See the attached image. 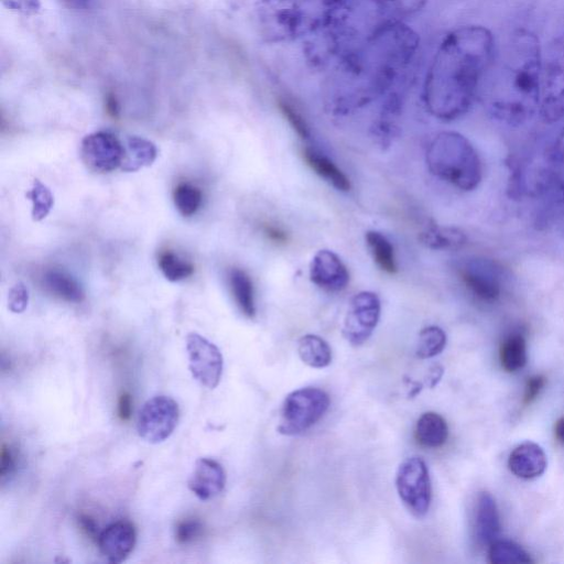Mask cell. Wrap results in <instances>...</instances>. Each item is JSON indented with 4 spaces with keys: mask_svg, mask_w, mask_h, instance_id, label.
I'll return each instance as SVG.
<instances>
[{
    "mask_svg": "<svg viewBox=\"0 0 564 564\" xmlns=\"http://www.w3.org/2000/svg\"><path fill=\"white\" fill-rule=\"evenodd\" d=\"M302 156L305 163L321 177L326 180L336 189L347 192L350 182L344 172L328 158L312 148H303Z\"/></svg>",
    "mask_w": 564,
    "mask_h": 564,
    "instance_id": "cell-21",
    "label": "cell"
},
{
    "mask_svg": "<svg viewBox=\"0 0 564 564\" xmlns=\"http://www.w3.org/2000/svg\"><path fill=\"white\" fill-rule=\"evenodd\" d=\"M499 359L507 372L521 370L528 360L525 338L519 334H510L500 345Z\"/></svg>",
    "mask_w": 564,
    "mask_h": 564,
    "instance_id": "cell-25",
    "label": "cell"
},
{
    "mask_svg": "<svg viewBox=\"0 0 564 564\" xmlns=\"http://www.w3.org/2000/svg\"><path fill=\"white\" fill-rule=\"evenodd\" d=\"M329 402L328 394L314 387L289 393L282 404L279 433L293 436L307 431L323 417Z\"/></svg>",
    "mask_w": 564,
    "mask_h": 564,
    "instance_id": "cell-7",
    "label": "cell"
},
{
    "mask_svg": "<svg viewBox=\"0 0 564 564\" xmlns=\"http://www.w3.org/2000/svg\"><path fill=\"white\" fill-rule=\"evenodd\" d=\"M17 466V456L10 446L2 444L0 449V476L4 478L14 471Z\"/></svg>",
    "mask_w": 564,
    "mask_h": 564,
    "instance_id": "cell-40",
    "label": "cell"
},
{
    "mask_svg": "<svg viewBox=\"0 0 564 564\" xmlns=\"http://www.w3.org/2000/svg\"><path fill=\"white\" fill-rule=\"evenodd\" d=\"M129 154L124 170H138L142 165H149L155 159L156 150L154 145L143 139L133 137L128 142Z\"/></svg>",
    "mask_w": 564,
    "mask_h": 564,
    "instance_id": "cell-33",
    "label": "cell"
},
{
    "mask_svg": "<svg viewBox=\"0 0 564 564\" xmlns=\"http://www.w3.org/2000/svg\"><path fill=\"white\" fill-rule=\"evenodd\" d=\"M489 562L492 564L533 563L530 554L510 540L496 539L489 544Z\"/></svg>",
    "mask_w": 564,
    "mask_h": 564,
    "instance_id": "cell-27",
    "label": "cell"
},
{
    "mask_svg": "<svg viewBox=\"0 0 564 564\" xmlns=\"http://www.w3.org/2000/svg\"><path fill=\"white\" fill-rule=\"evenodd\" d=\"M77 522L80 528V530L91 540L97 541L99 538V530L98 524L95 522V520L86 513H80L77 517Z\"/></svg>",
    "mask_w": 564,
    "mask_h": 564,
    "instance_id": "cell-41",
    "label": "cell"
},
{
    "mask_svg": "<svg viewBox=\"0 0 564 564\" xmlns=\"http://www.w3.org/2000/svg\"><path fill=\"white\" fill-rule=\"evenodd\" d=\"M310 279L327 292L343 291L349 282V272L333 251L323 249L315 253L310 263Z\"/></svg>",
    "mask_w": 564,
    "mask_h": 564,
    "instance_id": "cell-14",
    "label": "cell"
},
{
    "mask_svg": "<svg viewBox=\"0 0 564 564\" xmlns=\"http://www.w3.org/2000/svg\"><path fill=\"white\" fill-rule=\"evenodd\" d=\"M539 115L546 124L564 118V31L553 37L543 55Z\"/></svg>",
    "mask_w": 564,
    "mask_h": 564,
    "instance_id": "cell-6",
    "label": "cell"
},
{
    "mask_svg": "<svg viewBox=\"0 0 564 564\" xmlns=\"http://www.w3.org/2000/svg\"><path fill=\"white\" fill-rule=\"evenodd\" d=\"M278 105L282 115L289 121L296 134L301 139H307L310 135L308 126L297 108L288 99H279Z\"/></svg>",
    "mask_w": 564,
    "mask_h": 564,
    "instance_id": "cell-34",
    "label": "cell"
},
{
    "mask_svg": "<svg viewBox=\"0 0 564 564\" xmlns=\"http://www.w3.org/2000/svg\"><path fill=\"white\" fill-rule=\"evenodd\" d=\"M429 171L457 189H475L482 178L480 158L463 134L442 131L429 143L425 154Z\"/></svg>",
    "mask_w": 564,
    "mask_h": 564,
    "instance_id": "cell-5",
    "label": "cell"
},
{
    "mask_svg": "<svg viewBox=\"0 0 564 564\" xmlns=\"http://www.w3.org/2000/svg\"><path fill=\"white\" fill-rule=\"evenodd\" d=\"M495 53V37L484 25H463L446 34L424 80L429 112L445 121L466 113L479 95Z\"/></svg>",
    "mask_w": 564,
    "mask_h": 564,
    "instance_id": "cell-2",
    "label": "cell"
},
{
    "mask_svg": "<svg viewBox=\"0 0 564 564\" xmlns=\"http://www.w3.org/2000/svg\"><path fill=\"white\" fill-rule=\"evenodd\" d=\"M1 2L6 8L24 15H34L41 8L39 0H1Z\"/></svg>",
    "mask_w": 564,
    "mask_h": 564,
    "instance_id": "cell-37",
    "label": "cell"
},
{
    "mask_svg": "<svg viewBox=\"0 0 564 564\" xmlns=\"http://www.w3.org/2000/svg\"><path fill=\"white\" fill-rule=\"evenodd\" d=\"M204 525L195 518H186L177 522L174 536L178 544H188L203 535Z\"/></svg>",
    "mask_w": 564,
    "mask_h": 564,
    "instance_id": "cell-35",
    "label": "cell"
},
{
    "mask_svg": "<svg viewBox=\"0 0 564 564\" xmlns=\"http://www.w3.org/2000/svg\"><path fill=\"white\" fill-rule=\"evenodd\" d=\"M180 419L175 400L167 395H155L148 400L139 414L137 430L141 438L158 444L171 436Z\"/></svg>",
    "mask_w": 564,
    "mask_h": 564,
    "instance_id": "cell-10",
    "label": "cell"
},
{
    "mask_svg": "<svg viewBox=\"0 0 564 564\" xmlns=\"http://www.w3.org/2000/svg\"><path fill=\"white\" fill-rule=\"evenodd\" d=\"M28 305V291L22 284L15 285L9 294V308L12 312L20 313Z\"/></svg>",
    "mask_w": 564,
    "mask_h": 564,
    "instance_id": "cell-39",
    "label": "cell"
},
{
    "mask_svg": "<svg viewBox=\"0 0 564 564\" xmlns=\"http://www.w3.org/2000/svg\"><path fill=\"white\" fill-rule=\"evenodd\" d=\"M365 238L377 265L387 273H395L398 267L391 242L381 232L376 230L367 231Z\"/></svg>",
    "mask_w": 564,
    "mask_h": 564,
    "instance_id": "cell-26",
    "label": "cell"
},
{
    "mask_svg": "<svg viewBox=\"0 0 564 564\" xmlns=\"http://www.w3.org/2000/svg\"><path fill=\"white\" fill-rule=\"evenodd\" d=\"M64 2L72 9L84 10L89 7L91 0H64Z\"/></svg>",
    "mask_w": 564,
    "mask_h": 564,
    "instance_id": "cell-46",
    "label": "cell"
},
{
    "mask_svg": "<svg viewBox=\"0 0 564 564\" xmlns=\"http://www.w3.org/2000/svg\"><path fill=\"white\" fill-rule=\"evenodd\" d=\"M297 354L308 367L321 369L332 361V349L319 336L306 334L299 339Z\"/></svg>",
    "mask_w": 564,
    "mask_h": 564,
    "instance_id": "cell-23",
    "label": "cell"
},
{
    "mask_svg": "<svg viewBox=\"0 0 564 564\" xmlns=\"http://www.w3.org/2000/svg\"><path fill=\"white\" fill-rule=\"evenodd\" d=\"M30 196L33 200V218L40 220L46 216L52 206V195L45 186L36 182L34 188L30 192Z\"/></svg>",
    "mask_w": 564,
    "mask_h": 564,
    "instance_id": "cell-36",
    "label": "cell"
},
{
    "mask_svg": "<svg viewBox=\"0 0 564 564\" xmlns=\"http://www.w3.org/2000/svg\"><path fill=\"white\" fill-rule=\"evenodd\" d=\"M554 434H555V438L564 444V416H562L561 419H558L555 423V426H554Z\"/></svg>",
    "mask_w": 564,
    "mask_h": 564,
    "instance_id": "cell-45",
    "label": "cell"
},
{
    "mask_svg": "<svg viewBox=\"0 0 564 564\" xmlns=\"http://www.w3.org/2000/svg\"><path fill=\"white\" fill-rule=\"evenodd\" d=\"M226 474L223 466L213 458L202 457L195 462L187 485L202 500L219 495L225 488Z\"/></svg>",
    "mask_w": 564,
    "mask_h": 564,
    "instance_id": "cell-16",
    "label": "cell"
},
{
    "mask_svg": "<svg viewBox=\"0 0 564 564\" xmlns=\"http://www.w3.org/2000/svg\"><path fill=\"white\" fill-rule=\"evenodd\" d=\"M262 231L264 236L274 243H285L289 240V236L285 230L273 224H263Z\"/></svg>",
    "mask_w": 564,
    "mask_h": 564,
    "instance_id": "cell-42",
    "label": "cell"
},
{
    "mask_svg": "<svg viewBox=\"0 0 564 564\" xmlns=\"http://www.w3.org/2000/svg\"><path fill=\"white\" fill-rule=\"evenodd\" d=\"M177 210L186 217L194 215L202 205L203 194L198 187L189 183H180L173 193Z\"/></svg>",
    "mask_w": 564,
    "mask_h": 564,
    "instance_id": "cell-29",
    "label": "cell"
},
{
    "mask_svg": "<svg viewBox=\"0 0 564 564\" xmlns=\"http://www.w3.org/2000/svg\"><path fill=\"white\" fill-rule=\"evenodd\" d=\"M414 436L420 445L427 448H437L448 437L447 423L438 413L425 412L415 424Z\"/></svg>",
    "mask_w": 564,
    "mask_h": 564,
    "instance_id": "cell-20",
    "label": "cell"
},
{
    "mask_svg": "<svg viewBox=\"0 0 564 564\" xmlns=\"http://www.w3.org/2000/svg\"><path fill=\"white\" fill-rule=\"evenodd\" d=\"M550 169L552 186L564 195V127L551 145Z\"/></svg>",
    "mask_w": 564,
    "mask_h": 564,
    "instance_id": "cell-32",
    "label": "cell"
},
{
    "mask_svg": "<svg viewBox=\"0 0 564 564\" xmlns=\"http://www.w3.org/2000/svg\"><path fill=\"white\" fill-rule=\"evenodd\" d=\"M422 245L434 250H457L467 242L466 234L457 227L429 225L419 234Z\"/></svg>",
    "mask_w": 564,
    "mask_h": 564,
    "instance_id": "cell-19",
    "label": "cell"
},
{
    "mask_svg": "<svg viewBox=\"0 0 564 564\" xmlns=\"http://www.w3.org/2000/svg\"><path fill=\"white\" fill-rule=\"evenodd\" d=\"M106 109L111 117L118 116V102L113 95H108L106 98Z\"/></svg>",
    "mask_w": 564,
    "mask_h": 564,
    "instance_id": "cell-44",
    "label": "cell"
},
{
    "mask_svg": "<svg viewBox=\"0 0 564 564\" xmlns=\"http://www.w3.org/2000/svg\"><path fill=\"white\" fill-rule=\"evenodd\" d=\"M501 524L495 499L489 492H481L477 500L475 538L481 545H489L498 539Z\"/></svg>",
    "mask_w": 564,
    "mask_h": 564,
    "instance_id": "cell-18",
    "label": "cell"
},
{
    "mask_svg": "<svg viewBox=\"0 0 564 564\" xmlns=\"http://www.w3.org/2000/svg\"><path fill=\"white\" fill-rule=\"evenodd\" d=\"M354 0H263L260 20L269 41L307 37L330 25Z\"/></svg>",
    "mask_w": 564,
    "mask_h": 564,
    "instance_id": "cell-4",
    "label": "cell"
},
{
    "mask_svg": "<svg viewBox=\"0 0 564 564\" xmlns=\"http://www.w3.org/2000/svg\"><path fill=\"white\" fill-rule=\"evenodd\" d=\"M380 317V300L373 292H360L350 300L343 324V335L354 346L362 345Z\"/></svg>",
    "mask_w": 564,
    "mask_h": 564,
    "instance_id": "cell-11",
    "label": "cell"
},
{
    "mask_svg": "<svg viewBox=\"0 0 564 564\" xmlns=\"http://www.w3.org/2000/svg\"><path fill=\"white\" fill-rule=\"evenodd\" d=\"M229 285L234 300L240 312L248 318L256 315L254 291L250 276L241 269L229 272Z\"/></svg>",
    "mask_w": 564,
    "mask_h": 564,
    "instance_id": "cell-24",
    "label": "cell"
},
{
    "mask_svg": "<svg viewBox=\"0 0 564 564\" xmlns=\"http://www.w3.org/2000/svg\"><path fill=\"white\" fill-rule=\"evenodd\" d=\"M118 416L121 421H128L132 414V398L129 392H122L118 399Z\"/></svg>",
    "mask_w": 564,
    "mask_h": 564,
    "instance_id": "cell-43",
    "label": "cell"
},
{
    "mask_svg": "<svg viewBox=\"0 0 564 564\" xmlns=\"http://www.w3.org/2000/svg\"><path fill=\"white\" fill-rule=\"evenodd\" d=\"M379 7L384 11L389 22H403L408 18L419 12L427 0H376Z\"/></svg>",
    "mask_w": 564,
    "mask_h": 564,
    "instance_id": "cell-30",
    "label": "cell"
},
{
    "mask_svg": "<svg viewBox=\"0 0 564 564\" xmlns=\"http://www.w3.org/2000/svg\"><path fill=\"white\" fill-rule=\"evenodd\" d=\"M543 53L536 34L518 29L496 48L479 98L487 112L510 127L529 122L539 112Z\"/></svg>",
    "mask_w": 564,
    "mask_h": 564,
    "instance_id": "cell-3",
    "label": "cell"
},
{
    "mask_svg": "<svg viewBox=\"0 0 564 564\" xmlns=\"http://www.w3.org/2000/svg\"><path fill=\"white\" fill-rule=\"evenodd\" d=\"M137 533L129 521H117L104 529L97 540L100 553L111 563L124 561L133 551Z\"/></svg>",
    "mask_w": 564,
    "mask_h": 564,
    "instance_id": "cell-15",
    "label": "cell"
},
{
    "mask_svg": "<svg viewBox=\"0 0 564 564\" xmlns=\"http://www.w3.org/2000/svg\"><path fill=\"white\" fill-rule=\"evenodd\" d=\"M546 383V378L542 375H535L528 378L524 386L523 403L530 404L533 402Z\"/></svg>",
    "mask_w": 564,
    "mask_h": 564,
    "instance_id": "cell-38",
    "label": "cell"
},
{
    "mask_svg": "<svg viewBox=\"0 0 564 564\" xmlns=\"http://www.w3.org/2000/svg\"><path fill=\"white\" fill-rule=\"evenodd\" d=\"M82 158L85 164L96 172H110L123 163L124 149L109 132H94L82 142Z\"/></svg>",
    "mask_w": 564,
    "mask_h": 564,
    "instance_id": "cell-13",
    "label": "cell"
},
{
    "mask_svg": "<svg viewBox=\"0 0 564 564\" xmlns=\"http://www.w3.org/2000/svg\"><path fill=\"white\" fill-rule=\"evenodd\" d=\"M547 465L543 448L533 442H525L513 448L508 459V467L513 475L522 479L541 476Z\"/></svg>",
    "mask_w": 564,
    "mask_h": 564,
    "instance_id": "cell-17",
    "label": "cell"
},
{
    "mask_svg": "<svg viewBox=\"0 0 564 564\" xmlns=\"http://www.w3.org/2000/svg\"><path fill=\"white\" fill-rule=\"evenodd\" d=\"M395 487L400 499L413 516L421 518L426 514L432 490L429 470L421 457H409L400 464Z\"/></svg>",
    "mask_w": 564,
    "mask_h": 564,
    "instance_id": "cell-9",
    "label": "cell"
},
{
    "mask_svg": "<svg viewBox=\"0 0 564 564\" xmlns=\"http://www.w3.org/2000/svg\"><path fill=\"white\" fill-rule=\"evenodd\" d=\"M419 46V35L404 22L378 30L332 66L325 84L327 106L345 113L392 96L408 78Z\"/></svg>",
    "mask_w": 564,
    "mask_h": 564,
    "instance_id": "cell-1",
    "label": "cell"
},
{
    "mask_svg": "<svg viewBox=\"0 0 564 564\" xmlns=\"http://www.w3.org/2000/svg\"><path fill=\"white\" fill-rule=\"evenodd\" d=\"M42 284L50 294L66 302L79 303L84 300V292L78 282L63 271H45Z\"/></svg>",
    "mask_w": 564,
    "mask_h": 564,
    "instance_id": "cell-22",
    "label": "cell"
},
{
    "mask_svg": "<svg viewBox=\"0 0 564 564\" xmlns=\"http://www.w3.org/2000/svg\"><path fill=\"white\" fill-rule=\"evenodd\" d=\"M457 273L464 288L480 303L494 304L506 291V271L492 259H466L458 265Z\"/></svg>",
    "mask_w": 564,
    "mask_h": 564,
    "instance_id": "cell-8",
    "label": "cell"
},
{
    "mask_svg": "<svg viewBox=\"0 0 564 564\" xmlns=\"http://www.w3.org/2000/svg\"><path fill=\"white\" fill-rule=\"evenodd\" d=\"M446 346V334L438 326H427L419 333L415 354L421 359L437 356Z\"/></svg>",
    "mask_w": 564,
    "mask_h": 564,
    "instance_id": "cell-28",
    "label": "cell"
},
{
    "mask_svg": "<svg viewBox=\"0 0 564 564\" xmlns=\"http://www.w3.org/2000/svg\"><path fill=\"white\" fill-rule=\"evenodd\" d=\"M158 263L164 276L170 281L183 280L194 272L192 263L181 259L171 250L161 252Z\"/></svg>",
    "mask_w": 564,
    "mask_h": 564,
    "instance_id": "cell-31",
    "label": "cell"
},
{
    "mask_svg": "<svg viewBox=\"0 0 564 564\" xmlns=\"http://www.w3.org/2000/svg\"><path fill=\"white\" fill-rule=\"evenodd\" d=\"M186 350L193 378L206 388H216L224 369L223 355L218 347L199 334L189 333L186 337Z\"/></svg>",
    "mask_w": 564,
    "mask_h": 564,
    "instance_id": "cell-12",
    "label": "cell"
}]
</instances>
